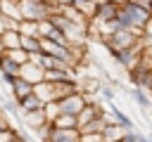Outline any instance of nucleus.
Here are the masks:
<instances>
[{
    "instance_id": "nucleus-9",
    "label": "nucleus",
    "mask_w": 152,
    "mask_h": 142,
    "mask_svg": "<svg viewBox=\"0 0 152 142\" xmlns=\"http://www.w3.org/2000/svg\"><path fill=\"white\" fill-rule=\"evenodd\" d=\"M21 121L28 130H38L40 125L48 123V116H45V109H36V111H21Z\"/></svg>"
},
{
    "instance_id": "nucleus-3",
    "label": "nucleus",
    "mask_w": 152,
    "mask_h": 142,
    "mask_svg": "<svg viewBox=\"0 0 152 142\" xmlns=\"http://www.w3.org/2000/svg\"><path fill=\"white\" fill-rule=\"evenodd\" d=\"M142 52H145V43H142V36H140V40L133 45V47H128V50H121V52H116L114 54V59H116V64H121L126 71H131L138 62H140V57H142Z\"/></svg>"
},
{
    "instance_id": "nucleus-25",
    "label": "nucleus",
    "mask_w": 152,
    "mask_h": 142,
    "mask_svg": "<svg viewBox=\"0 0 152 142\" xmlns=\"http://www.w3.org/2000/svg\"><path fill=\"white\" fill-rule=\"evenodd\" d=\"M121 142H142V135L138 130H126L124 137H121Z\"/></svg>"
},
{
    "instance_id": "nucleus-27",
    "label": "nucleus",
    "mask_w": 152,
    "mask_h": 142,
    "mask_svg": "<svg viewBox=\"0 0 152 142\" xmlns=\"http://www.w3.org/2000/svg\"><path fill=\"white\" fill-rule=\"evenodd\" d=\"M10 128H14V125L10 123V116H7V114H0V133H2V130H10Z\"/></svg>"
},
{
    "instance_id": "nucleus-23",
    "label": "nucleus",
    "mask_w": 152,
    "mask_h": 142,
    "mask_svg": "<svg viewBox=\"0 0 152 142\" xmlns=\"http://www.w3.org/2000/svg\"><path fill=\"white\" fill-rule=\"evenodd\" d=\"M100 95H102L104 104H107V102H114V97H116V92H114V88H112L109 83H102V88H100Z\"/></svg>"
},
{
    "instance_id": "nucleus-18",
    "label": "nucleus",
    "mask_w": 152,
    "mask_h": 142,
    "mask_svg": "<svg viewBox=\"0 0 152 142\" xmlns=\"http://www.w3.org/2000/svg\"><path fill=\"white\" fill-rule=\"evenodd\" d=\"M21 47H24L28 54L43 52V45H40V36H21Z\"/></svg>"
},
{
    "instance_id": "nucleus-10",
    "label": "nucleus",
    "mask_w": 152,
    "mask_h": 142,
    "mask_svg": "<svg viewBox=\"0 0 152 142\" xmlns=\"http://www.w3.org/2000/svg\"><path fill=\"white\" fill-rule=\"evenodd\" d=\"M48 142H81L78 128H55Z\"/></svg>"
},
{
    "instance_id": "nucleus-31",
    "label": "nucleus",
    "mask_w": 152,
    "mask_h": 142,
    "mask_svg": "<svg viewBox=\"0 0 152 142\" xmlns=\"http://www.w3.org/2000/svg\"><path fill=\"white\" fill-rule=\"evenodd\" d=\"M150 95H152V90H150Z\"/></svg>"
},
{
    "instance_id": "nucleus-11",
    "label": "nucleus",
    "mask_w": 152,
    "mask_h": 142,
    "mask_svg": "<svg viewBox=\"0 0 152 142\" xmlns=\"http://www.w3.org/2000/svg\"><path fill=\"white\" fill-rule=\"evenodd\" d=\"M43 76H45V69L40 64H33V62L21 64V78H26L28 83H40Z\"/></svg>"
},
{
    "instance_id": "nucleus-6",
    "label": "nucleus",
    "mask_w": 152,
    "mask_h": 142,
    "mask_svg": "<svg viewBox=\"0 0 152 142\" xmlns=\"http://www.w3.org/2000/svg\"><path fill=\"white\" fill-rule=\"evenodd\" d=\"M19 76H21V64H17V62H12L10 57L0 54V78H2V83L10 88L12 80L19 78Z\"/></svg>"
},
{
    "instance_id": "nucleus-30",
    "label": "nucleus",
    "mask_w": 152,
    "mask_h": 142,
    "mask_svg": "<svg viewBox=\"0 0 152 142\" xmlns=\"http://www.w3.org/2000/svg\"><path fill=\"white\" fill-rule=\"evenodd\" d=\"M142 2H145V5H147V7L152 9V0H142Z\"/></svg>"
},
{
    "instance_id": "nucleus-4",
    "label": "nucleus",
    "mask_w": 152,
    "mask_h": 142,
    "mask_svg": "<svg viewBox=\"0 0 152 142\" xmlns=\"http://www.w3.org/2000/svg\"><path fill=\"white\" fill-rule=\"evenodd\" d=\"M57 104H59V111H62V114H74V116H78L81 109L88 104V97H86L83 92H74V95H66V97L57 99Z\"/></svg>"
},
{
    "instance_id": "nucleus-33",
    "label": "nucleus",
    "mask_w": 152,
    "mask_h": 142,
    "mask_svg": "<svg viewBox=\"0 0 152 142\" xmlns=\"http://www.w3.org/2000/svg\"><path fill=\"white\" fill-rule=\"evenodd\" d=\"M24 142H26V140H24Z\"/></svg>"
},
{
    "instance_id": "nucleus-16",
    "label": "nucleus",
    "mask_w": 152,
    "mask_h": 142,
    "mask_svg": "<svg viewBox=\"0 0 152 142\" xmlns=\"http://www.w3.org/2000/svg\"><path fill=\"white\" fill-rule=\"evenodd\" d=\"M19 104V111H36V109H45V102L33 92V95H28L26 99H21V102H17Z\"/></svg>"
},
{
    "instance_id": "nucleus-7",
    "label": "nucleus",
    "mask_w": 152,
    "mask_h": 142,
    "mask_svg": "<svg viewBox=\"0 0 152 142\" xmlns=\"http://www.w3.org/2000/svg\"><path fill=\"white\" fill-rule=\"evenodd\" d=\"M33 90H36V83H28L26 78H14L12 80V85H10V97L14 99V102H21V99H26L28 95H33Z\"/></svg>"
},
{
    "instance_id": "nucleus-32",
    "label": "nucleus",
    "mask_w": 152,
    "mask_h": 142,
    "mask_svg": "<svg viewBox=\"0 0 152 142\" xmlns=\"http://www.w3.org/2000/svg\"><path fill=\"white\" fill-rule=\"evenodd\" d=\"M0 114H2V109H0Z\"/></svg>"
},
{
    "instance_id": "nucleus-14",
    "label": "nucleus",
    "mask_w": 152,
    "mask_h": 142,
    "mask_svg": "<svg viewBox=\"0 0 152 142\" xmlns=\"http://www.w3.org/2000/svg\"><path fill=\"white\" fill-rule=\"evenodd\" d=\"M0 45H2V50L21 47V33H19V31H12V28H5V31L0 33Z\"/></svg>"
},
{
    "instance_id": "nucleus-29",
    "label": "nucleus",
    "mask_w": 152,
    "mask_h": 142,
    "mask_svg": "<svg viewBox=\"0 0 152 142\" xmlns=\"http://www.w3.org/2000/svg\"><path fill=\"white\" fill-rule=\"evenodd\" d=\"M5 28H7V26H5V17H2V14H0V33H2V31H5Z\"/></svg>"
},
{
    "instance_id": "nucleus-5",
    "label": "nucleus",
    "mask_w": 152,
    "mask_h": 142,
    "mask_svg": "<svg viewBox=\"0 0 152 142\" xmlns=\"http://www.w3.org/2000/svg\"><path fill=\"white\" fill-rule=\"evenodd\" d=\"M124 2L119 0H97V12H95V21H112L119 17Z\"/></svg>"
},
{
    "instance_id": "nucleus-21",
    "label": "nucleus",
    "mask_w": 152,
    "mask_h": 142,
    "mask_svg": "<svg viewBox=\"0 0 152 142\" xmlns=\"http://www.w3.org/2000/svg\"><path fill=\"white\" fill-rule=\"evenodd\" d=\"M19 33H21V36H40V31H38V21L21 19V21H19Z\"/></svg>"
},
{
    "instance_id": "nucleus-12",
    "label": "nucleus",
    "mask_w": 152,
    "mask_h": 142,
    "mask_svg": "<svg viewBox=\"0 0 152 142\" xmlns=\"http://www.w3.org/2000/svg\"><path fill=\"white\" fill-rule=\"evenodd\" d=\"M66 5H71V7H76L88 21H93L95 19V12H97V0H66Z\"/></svg>"
},
{
    "instance_id": "nucleus-26",
    "label": "nucleus",
    "mask_w": 152,
    "mask_h": 142,
    "mask_svg": "<svg viewBox=\"0 0 152 142\" xmlns=\"http://www.w3.org/2000/svg\"><path fill=\"white\" fill-rule=\"evenodd\" d=\"M81 142H102V133H81Z\"/></svg>"
},
{
    "instance_id": "nucleus-1",
    "label": "nucleus",
    "mask_w": 152,
    "mask_h": 142,
    "mask_svg": "<svg viewBox=\"0 0 152 142\" xmlns=\"http://www.w3.org/2000/svg\"><path fill=\"white\" fill-rule=\"evenodd\" d=\"M152 17V9L142 2V0H126L119 9V21L124 28H133L142 33V26L147 24V19Z\"/></svg>"
},
{
    "instance_id": "nucleus-28",
    "label": "nucleus",
    "mask_w": 152,
    "mask_h": 142,
    "mask_svg": "<svg viewBox=\"0 0 152 142\" xmlns=\"http://www.w3.org/2000/svg\"><path fill=\"white\" fill-rule=\"evenodd\" d=\"M142 36H147V38H152V17L147 19V24L142 26Z\"/></svg>"
},
{
    "instance_id": "nucleus-2",
    "label": "nucleus",
    "mask_w": 152,
    "mask_h": 142,
    "mask_svg": "<svg viewBox=\"0 0 152 142\" xmlns=\"http://www.w3.org/2000/svg\"><path fill=\"white\" fill-rule=\"evenodd\" d=\"M140 31H133V28H119V31H114L112 36H107V38H102V45H104V50L114 57L116 52H121V50H128V47H133L138 40H140Z\"/></svg>"
},
{
    "instance_id": "nucleus-15",
    "label": "nucleus",
    "mask_w": 152,
    "mask_h": 142,
    "mask_svg": "<svg viewBox=\"0 0 152 142\" xmlns=\"http://www.w3.org/2000/svg\"><path fill=\"white\" fill-rule=\"evenodd\" d=\"M0 14L7 17V19H17V21H21L19 0H0Z\"/></svg>"
},
{
    "instance_id": "nucleus-17",
    "label": "nucleus",
    "mask_w": 152,
    "mask_h": 142,
    "mask_svg": "<svg viewBox=\"0 0 152 142\" xmlns=\"http://www.w3.org/2000/svg\"><path fill=\"white\" fill-rule=\"evenodd\" d=\"M131 97H133V102H135L142 111H152V99L147 97V92H145L142 88H133V90H131Z\"/></svg>"
},
{
    "instance_id": "nucleus-13",
    "label": "nucleus",
    "mask_w": 152,
    "mask_h": 142,
    "mask_svg": "<svg viewBox=\"0 0 152 142\" xmlns=\"http://www.w3.org/2000/svg\"><path fill=\"white\" fill-rule=\"evenodd\" d=\"M124 133H126L124 125H119L116 121H109L104 125V130H102V142H121Z\"/></svg>"
},
{
    "instance_id": "nucleus-24",
    "label": "nucleus",
    "mask_w": 152,
    "mask_h": 142,
    "mask_svg": "<svg viewBox=\"0 0 152 142\" xmlns=\"http://www.w3.org/2000/svg\"><path fill=\"white\" fill-rule=\"evenodd\" d=\"M59 114H62V111H59V104H57V102H48V104H45V116H48V121H55Z\"/></svg>"
},
{
    "instance_id": "nucleus-8",
    "label": "nucleus",
    "mask_w": 152,
    "mask_h": 142,
    "mask_svg": "<svg viewBox=\"0 0 152 142\" xmlns=\"http://www.w3.org/2000/svg\"><path fill=\"white\" fill-rule=\"evenodd\" d=\"M45 104L48 102H57L59 97H62V88H59V83H48V80H40V83H36V90H33Z\"/></svg>"
},
{
    "instance_id": "nucleus-19",
    "label": "nucleus",
    "mask_w": 152,
    "mask_h": 142,
    "mask_svg": "<svg viewBox=\"0 0 152 142\" xmlns=\"http://www.w3.org/2000/svg\"><path fill=\"white\" fill-rule=\"evenodd\" d=\"M55 128H78V118L74 114H59L55 121H50Z\"/></svg>"
},
{
    "instance_id": "nucleus-20",
    "label": "nucleus",
    "mask_w": 152,
    "mask_h": 142,
    "mask_svg": "<svg viewBox=\"0 0 152 142\" xmlns=\"http://www.w3.org/2000/svg\"><path fill=\"white\" fill-rule=\"evenodd\" d=\"M2 54H5V57H10V59H12V62H17V64H26V62H28V52H26L24 47L2 50Z\"/></svg>"
},
{
    "instance_id": "nucleus-22",
    "label": "nucleus",
    "mask_w": 152,
    "mask_h": 142,
    "mask_svg": "<svg viewBox=\"0 0 152 142\" xmlns=\"http://www.w3.org/2000/svg\"><path fill=\"white\" fill-rule=\"evenodd\" d=\"M0 142H24V135L17 128H10V130H2L0 133Z\"/></svg>"
}]
</instances>
